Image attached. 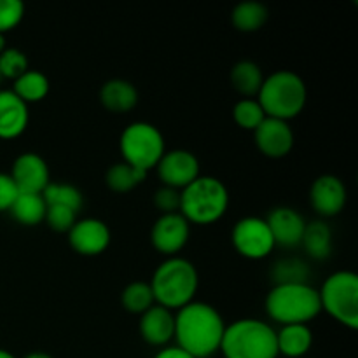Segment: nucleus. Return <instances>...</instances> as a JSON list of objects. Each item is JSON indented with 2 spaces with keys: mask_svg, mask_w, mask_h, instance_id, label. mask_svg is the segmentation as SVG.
<instances>
[{
  "mask_svg": "<svg viewBox=\"0 0 358 358\" xmlns=\"http://www.w3.org/2000/svg\"><path fill=\"white\" fill-rule=\"evenodd\" d=\"M189 236H191V226L180 215V212L161 215L150 231L152 247L168 257H177L178 252L187 245Z\"/></svg>",
  "mask_w": 358,
  "mask_h": 358,
  "instance_id": "nucleus-11",
  "label": "nucleus"
},
{
  "mask_svg": "<svg viewBox=\"0 0 358 358\" xmlns=\"http://www.w3.org/2000/svg\"><path fill=\"white\" fill-rule=\"evenodd\" d=\"M257 149L271 159H282L289 156L294 147V131L289 122L266 117L254 131Z\"/></svg>",
  "mask_w": 358,
  "mask_h": 358,
  "instance_id": "nucleus-15",
  "label": "nucleus"
},
{
  "mask_svg": "<svg viewBox=\"0 0 358 358\" xmlns=\"http://www.w3.org/2000/svg\"><path fill=\"white\" fill-rule=\"evenodd\" d=\"M231 21H233L234 28L245 34H252V31L261 30L268 21V9L262 6L261 2H247L238 3L231 14Z\"/></svg>",
  "mask_w": 358,
  "mask_h": 358,
  "instance_id": "nucleus-25",
  "label": "nucleus"
},
{
  "mask_svg": "<svg viewBox=\"0 0 358 358\" xmlns=\"http://www.w3.org/2000/svg\"><path fill=\"white\" fill-rule=\"evenodd\" d=\"M17 187L14 185L13 178H10L9 173H0V212H7L10 210L13 203L16 201Z\"/></svg>",
  "mask_w": 358,
  "mask_h": 358,
  "instance_id": "nucleus-35",
  "label": "nucleus"
},
{
  "mask_svg": "<svg viewBox=\"0 0 358 358\" xmlns=\"http://www.w3.org/2000/svg\"><path fill=\"white\" fill-rule=\"evenodd\" d=\"M310 266L297 257L280 259L271 269L275 285H289V283H308L310 282Z\"/></svg>",
  "mask_w": 358,
  "mask_h": 358,
  "instance_id": "nucleus-27",
  "label": "nucleus"
},
{
  "mask_svg": "<svg viewBox=\"0 0 358 358\" xmlns=\"http://www.w3.org/2000/svg\"><path fill=\"white\" fill-rule=\"evenodd\" d=\"M301 245L304 252L315 261H325L332 254V231L324 220L306 224Z\"/></svg>",
  "mask_w": 358,
  "mask_h": 358,
  "instance_id": "nucleus-21",
  "label": "nucleus"
},
{
  "mask_svg": "<svg viewBox=\"0 0 358 358\" xmlns=\"http://www.w3.org/2000/svg\"><path fill=\"white\" fill-rule=\"evenodd\" d=\"M24 358H52V357H51V355H48V353L34 352V353H30V355H27Z\"/></svg>",
  "mask_w": 358,
  "mask_h": 358,
  "instance_id": "nucleus-37",
  "label": "nucleus"
},
{
  "mask_svg": "<svg viewBox=\"0 0 358 358\" xmlns=\"http://www.w3.org/2000/svg\"><path fill=\"white\" fill-rule=\"evenodd\" d=\"M322 311L348 329L358 327V276L353 271H338L329 276L318 290Z\"/></svg>",
  "mask_w": 358,
  "mask_h": 358,
  "instance_id": "nucleus-8",
  "label": "nucleus"
},
{
  "mask_svg": "<svg viewBox=\"0 0 358 358\" xmlns=\"http://www.w3.org/2000/svg\"><path fill=\"white\" fill-rule=\"evenodd\" d=\"M140 336L150 346H166L175 336L173 311L154 304L140 315Z\"/></svg>",
  "mask_w": 358,
  "mask_h": 358,
  "instance_id": "nucleus-17",
  "label": "nucleus"
},
{
  "mask_svg": "<svg viewBox=\"0 0 358 358\" xmlns=\"http://www.w3.org/2000/svg\"><path fill=\"white\" fill-rule=\"evenodd\" d=\"M28 119H30L28 105L20 100L13 91H0V138H17L27 129Z\"/></svg>",
  "mask_w": 358,
  "mask_h": 358,
  "instance_id": "nucleus-18",
  "label": "nucleus"
},
{
  "mask_svg": "<svg viewBox=\"0 0 358 358\" xmlns=\"http://www.w3.org/2000/svg\"><path fill=\"white\" fill-rule=\"evenodd\" d=\"M233 117L240 128L255 131L259 124L266 119V114L255 98H243V100H240L234 105Z\"/></svg>",
  "mask_w": 358,
  "mask_h": 358,
  "instance_id": "nucleus-30",
  "label": "nucleus"
},
{
  "mask_svg": "<svg viewBox=\"0 0 358 358\" xmlns=\"http://www.w3.org/2000/svg\"><path fill=\"white\" fill-rule=\"evenodd\" d=\"M198 283V271L192 262L184 257H168L157 266L149 285L157 306L178 311L194 301Z\"/></svg>",
  "mask_w": 358,
  "mask_h": 358,
  "instance_id": "nucleus-2",
  "label": "nucleus"
},
{
  "mask_svg": "<svg viewBox=\"0 0 358 358\" xmlns=\"http://www.w3.org/2000/svg\"><path fill=\"white\" fill-rule=\"evenodd\" d=\"M229 206L227 187L215 177L199 175L192 184L180 191V215L189 224L208 226L224 217Z\"/></svg>",
  "mask_w": 358,
  "mask_h": 358,
  "instance_id": "nucleus-6",
  "label": "nucleus"
},
{
  "mask_svg": "<svg viewBox=\"0 0 358 358\" xmlns=\"http://www.w3.org/2000/svg\"><path fill=\"white\" fill-rule=\"evenodd\" d=\"M348 192L345 182L334 175H322L311 184V208L322 217H336L345 210Z\"/></svg>",
  "mask_w": 358,
  "mask_h": 358,
  "instance_id": "nucleus-14",
  "label": "nucleus"
},
{
  "mask_svg": "<svg viewBox=\"0 0 358 358\" xmlns=\"http://www.w3.org/2000/svg\"><path fill=\"white\" fill-rule=\"evenodd\" d=\"M0 358H16L13 355V353H9L7 350H2L0 348Z\"/></svg>",
  "mask_w": 358,
  "mask_h": 358,
  "instance_id": "nucleus-39",
  "label": "nucleus"
},
{
  "mask_svg": "<svg viewBox=\"0 0 358 358\" xmlns=\"http://www.w3.org/2000/svg\"><path fill=\"white\" fill-rule=\"evenodd\" d=\"M231 240L238 254L250 261L268 257L276 247L268 222L259 217H245L238 220L231 233Z\"/></svg>",
  "mask_w": 358,
  "mask_h": 358,
  "instance_id": "nucleus-9",
  "label": "nucleus"
},
{
  "mask_svg": "<svg viewBox=\"0 0 358 358\" xmlns=\"http://www.w3.org/2000/svg\"><path fill=\"white\" fill-rule=\"evenodd\" d=\"M0 80H2V76H0Z\"/></svg>",
  "mask_w": 358,
  "mask_h": 358,
  "instance_id": "nucleus-40",
  "label": "nucleus"
},
{
  "mask_svg": "<svg viewBox=\"0 0 358 358\" xmlns=\"http://www.w3.org/2000/svg\"><path fill=\"white\" fill-rule=\"evenodd\" d=\"M154 205L159 210L161 215H164V213H177L178 208H180V191L163 185L154 194Z\"/></svg>",
  "mask_w": 358,
  "mask_h": 358,
  "instance_id": "nucleus-34",
  "label": "nucleus"
},
{
  "mask_svg": "<svg viewBox=\"0 0 358 358\" xmlns=\"http://www.w3.org/2000/svg\"><path fill=\"white\" fill-rule=\"evenodd\" d=\"M6 37H3L2 34H0V55H2L3 51H6Z\"/></svg>",
  "mask_w": 358,
  "mask_h": 358,
  "instance_id": "nucleus-38",
  "label": "nucleus"
},
{
  "mask_svg": "<svg viewBox=\"0 0 358 358\" xmlns=\"http://www.w3.org/2000/svg\"><path fill=\"white\" fill-rule=\"evenodd\" d=\"M28 70V58L24 52H21L16 48H7L6 51L0 55V76L2 79H13L16 80L17 77L23 76Z\"/></svg>",
  "mask_w": 358,
  "mask_h": 358,
  "instance_id": "nucleus-31",
  "label": "nucleus"
},
{
  "mask_svg": "<svg viewBox=\"0 0 358 358\" xmlns=\"http://www.w3.org/2000/svg\"><path fill=\"white\" fill-rule=\"evenodd\" d=\"M156 170L164 187L182 191L199 177V161L189 150H170V152H164Z\"/></svg>",
  "mask_w": 358,
  "mask_h": 358,
  "instance_id": "nucleus-10",
  "label": "nucleus"
},
{
  "mask_svg": "<svg viewBox=\"0 0 358 358\" xmlns=\"http://www.w3.org/2000/svg\"><path fill=\"white\" fill-rule=\"evenodd\" d=\"M121 303L126 311L133 315H143L149 308L154 306V296L150 285L145 282H133L122 290Z\"/></svg>",
  "mask_w": 358,
  "mask_h": 358,
  "instance_id": "nucleus-29",
  "label": "nucleus"
},
{
  "mask_svg": "<svg viewBox=\"0 0 358 358\" xmlns=\"http://www.w3.org/2000/svg\"><path fill=\"white\" fill-rule=\"evenodd\" d=\"M313 346V332L308 325H283L276 332L278 355L287 358L304 357Z\"/></svg>",
  "mask_w": 358,
  "mask_h": 358,
  "instance_id": "nucleus-20",
  "label": "nucleus"
},
{
  "mask_svg": "<svg viewBox=\"0 0 358 358\" xmlns=\"http://www.w3.org/2000/svg\"><path fill=\"white\" fill-rule=\"evenodd\" d=\"M308 90L303 77L290 70H278L264 77L257 101L264 110L266 117L280 119L289 122L297 117L306 107Z\"/></svg>",
  "mask_w": 358,
  "mask_h": 358,
  "instance_id": "nucleus-3",
  "label": "nucleus"
},
{
  "mask_svg": "<svg viewBox=\"0 0 358 358\" xmlns=\"http://www.w3.org/2000/svg\"><path fill=\"white\" fill-rule=\"evenodd\" d=\"M262 83H264V76L257 63L243 59V62H238L231 70V84L245 98L257 96Z\"/></svg>",
  "mask_w": 358,
  "mask_h": 358,
  "instance_id": "nucleus-22",
  "label": "nucleus"
},
{
  "mask_svg": "<svg viewBox=\"0 0 358 358\" xmlns=\"http://www.w3.org/2000/svg\"><path fill=\"white\" fill-rule=\"evenodd\" d=\"M9 175L17 191L24 194H42L51 182L48 163L35 152L20 154L14 159Z\"/></svg>",
  "mask_w": 358,
  "mask_h": 358,
  "instance_id": "nucleus-13",
  "label": "nucleus"
},
{
  "mask_svg": "<svg viewBox=\"0 0 358 358\" xmlns=\"http://www.w3.org/2000/svg\"><path fill=\"white\" fill-rule=\"evenodd\" d=\"M147 173L136 170V168L129 166L128 163H115L108 168L107 175H105V182H107L108 189L114 192H129L142 184L145 180Z\"/></svg>",
  "mask_w": 358,
  "mask_h": 358,
  "instance_id": "nucleus-28",
  "label": "nucleus"
},
{
  "mask_svg": "<svg viewBox=\"0 0 358 358\" xmlns=\"http://www.w3.org/2000/svg\"><path fill=\"white\" fill-rule=\"evenodd\" d=\"M220 353L224 358H276V331L257 318H243L227 325Z\"/></svg>",
  "mask_w": 358,
  "mask_h": 358,
  "instance_id": "nucleus-5",
  "label": "nucleus"
},
{
  "mask_svg": "<svg viewBox=\"0 0 358 358\" xmlns=\"http://www.w3.org/2000/svg\"><path fill=\"white\" fill-rule=\"evenodd\" d=\"M100 101L107 110L114 114H126L138 103V91L124 79H112L101 86Z\"/></svg>",
  "mask_w": 358,
  "mask_h": 358,
  "instance_id": "nucleus-19",
  "label": "nucleus"
},
{
  "mask_svg": "<svg viewBox=\"0 0 358 358\" xmlns=\"http://www.w3.org/2000/svg\"><path fill=\"white\" fill-rule=\"evenodd\" d=\"M266 222L271 231L275 245H280L283 248L299 247L304 229H306V220L297 210L289 208V206H278L269 213Z\"/></svg>",
  "mask_w": 358,
  "mask_h": 358,
  "instance_id": "nucleus-16",
  "label": "nucleus"
},
{
  "mask_svg": "<svg viewBox=\"0 0 358 358\" xmlns=\"http://www.w3.org/2000/svg\"><path fill=\"white\" fill-rule=\"evenodd\" d=\"M122 161L136 170L149 173L164 156V136L150 122H131L126 126L119 140Z\"/></svg>",
  "mask_w": 358,
  "mask_h": 358,
  "instance_id": "nucleus-7",
  "label": "nucleus"
},
{
  "mask_svg": "<svg viewBox=\"0 0 358 358\" xmlns=\"http://www.w3.org/2000/svg\"><path fill=\"white\" fill-rule=\"evenodd\" d=\"M318 290L310 283L275 285L266 296V313L273 322L283 325H308L320 315Z\"/></svg>",
  "mask_w": 358,
  "mask_h": 358,
  "instance_id": "nucleus-4",
  "label": "nucleus"
},
{
  "mask_svg": "<svg viewBox=\"0 0 358 358\" xmlns=\"http://www.w3.org/2000/svg\"><path fill=\"white\" fill-rule=\"evenodd\" d=\"M69 243L79 255H100L110 245V229L100 219H80L69 231Z\"/></svg>",
  "mask_w": 358,
  "mask_h": 358,
  "instance_id": "nucleus-12",
  "label": "nucleus"
},
{
  "mask_svg": "<svg viewBox=\"0 0 358 358\" xmlns=\"http://www.w3.org/2000/svg\"><path fill=\"white\" fill-rule=\"evenodd\" d=\"M24 6L20 0H0V34L6 35L21 23Z\"/></svg>",
  "mask_w": 358,
  "mask_h": 358,
  "instance_id": "nucleus-32",
  "label": "nucleus"
},
{
  "mask_svg": "<svg viewBox=\"0 0 358 358\" xmlns=\"http://www.w3.org/2000/svg\"><path fill=\"white\" fill-rule=\"evenodd\" d=\"M42 198H44L48 206H65V208L73 210L76 213L80 212L84 205L83 194L79 189L72 184H58V182H49L48 187L42 191Z\"/></svg>",
  "mask_w": 358,
  "mask_h": 358,
  "instance_id": "nucleus-26",
  "label": "nucleus"
},
{
  "mask_svg": "<svg viewBox=\"0 0 358 358\" xmlns=\"http://www.w3.org/2000/svg\"><path fill=\"white\" fill-rule=\"evenodd\" d=\"M45 210H48V205H45L42 194L20 192L9 212L16 222L23 224V226H37L45 219Z\"/></svg>",
  "mask_w": 358,
  "mask_h": 358,
  "instance_id": "nucleus-23",
  "label": "nucleus"
},
{
  "mask_svg": "<svg viewBox=\"0 0 358 358\" xmlns=\"http://www.w3.org/2000/svg\"><path fill=\"white\" fill-rule=\"evenodd\" d=\"M44 220L56 233H69L73 224L77 222V213L65 206H48Z\"/></svg>",
  "mask_w": 358,
  "mask_h": 358,
  "instance_id": "nucleus-33",
  "label": "nucleus"
},
{
  "mask_svg": "<svg viewBox=\"0 0 358 358\" xmlns=\"http://www.w3.org/2000/svg\"><path fill=\"white\" fill-rule=\"evenodd\" d=\"M10 91L27 105L35 103L48 96L49 79L38 70L28 69L23 76L14 80V87Z\"/></svg>",
  "mask_w": 358,
  "mask_h": 358,
  "instance_id": "nucleus-24",
  "label": "nucleus"
},
{
  "mask_svg": "<svg viewBox=\"0 0 358 358\" xmlns=\"http://www.w3.org/2000/svg\"><path fill=\"white\" fill-rule=\"evenodd\" d=\"M154 358H194L191 357L189 353H185L184 350H180L178 346H164L163 350L156 353Z\"/></svg>",
  "mask_w": 358,
  "mask_h": 358,
  "instance_id": "nucleus-36",
  "label": "nucleus"
},
{
  "mask_svg": "<svg viewBox=\"0 0 358 358\" xmlns=\"http://www.w3.org/2000/svg\"><path fill=\"white\" fill-rule=\"evenodd\" d=\"M224 324L222 317L206 303H189L175 315L177 346L194 358H210L220 350Z\"/></svg>",
  "mask_w": 358,
  "mask_h": 358,
  "instance_id": "nucleus-1",
  "label": "nucleus"
}]
</instances>
